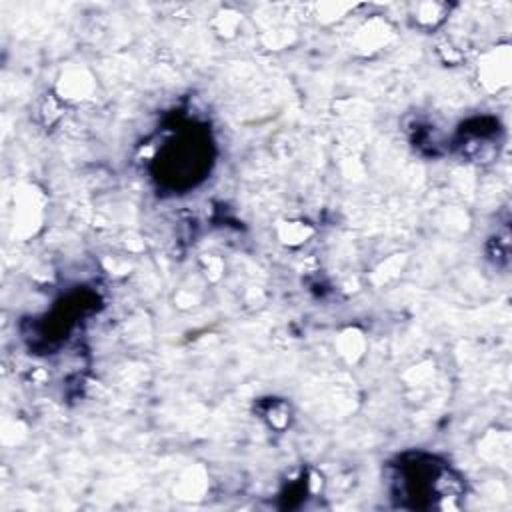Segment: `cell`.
Wrapping results in <instances>:
<instances>
[{
    "label": "cell",
    "mask_w": 512,
    "mask_h": 512,
    "mask_svg": "<svg viewBox=\"0 0 512 512\" xmlns=\"http://www.w3.org/2000/svg\"><path fill=\"white\" fill-rule=\"evenodd\" d=\"M208 148L204 140H198L194 134H180L176 140H170L160 154L162 166L166 170V178L176 180V172H182V180L186 184H194L198 174L206 170Z\"/></svg>",
    "instance_id": "6da1fadb"
}]
</instances>
